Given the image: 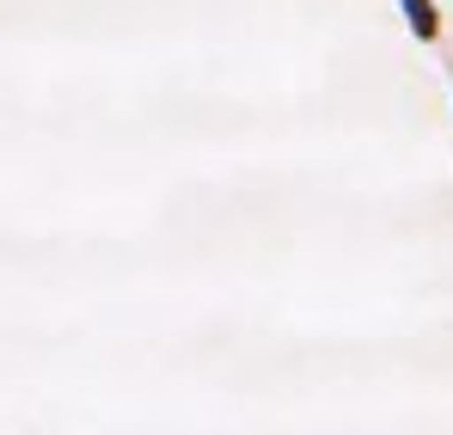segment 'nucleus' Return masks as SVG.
Listing matches in <instances>:
<instances>
[{"label": "nucleus", "mask_w": 453, "mask_h": 435, "mask_svg": "<svg viewBox=\"0 0 453 435\" xmlns=\"http://www.w3.org/2000/svg\"><path fill=\"white\" fill-rule=\"evenodd\" d=\"M404 12H411L417 37H435V12H429V0H404Z\"/></svg>", "instance_id": "f257e3e1"}]
</instances>
